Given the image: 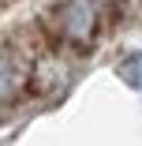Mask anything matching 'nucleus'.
I'll return each instance as SVG.
<instances>
[{
  "label": "nucleus",
  "mask_w": 142,
  "mask_h": 146,
  "mask_svg": "<svg viewBox=\"0 0 142 146\" xmlns=\"http://www.w3.org/2000/svg\"><path fill=\"white\" fill-rule=\"evenodd\" d=\"M26 82L34 86V94H56V90H64V82H67V64L56 52H41V56L30 60Z\"/></svg>",
  "instance_id": "nucleus-3"
},
{
  "label": "nucleus",
  "mask_w": 142,
  "mask_h": 146,
  "mask_svg": "<svg viewBox=\"0 0 142 146\" xmlns=\"http://www.w3.org/2000/svg\"><path fill=\"white\" fill-rule=\"evenodd\" d=\"M105 4H108V0H105Z\"/></svg>",
  "instance_id": "nucleus-5"
},
{
  "label": "nucleus",
  "mask_w": 142,
  "mask_h": 146,
  "mask_svg": "<svg viewBox=\"0 0 142 146\" xmlns=\"http://www.w3.org/2000/svg\"><path fill=\"white\" fill-rule=\"evenodd\" d=\"M26 75H30V60L22 56L15 41H4L0 45V105H11L22 94Z\"/></svg>",
  "instance_id": "nucleus-2"
},
{
  "label": "nucleus",
  "mask_w": 142,
  "mask_h": 146,
  "mask_svg": "<svg viewBox=\"0 0 142 146\" xmlns=\"http://www.w3.org/2000/svg\"><path fill=\"white\" fill-rule=\"evenodd\" d=\"M45 26L64 45L90 49L94 38H97V8H94V0H60V4L49 11Z\"/></svg>",
  "instance_id": "nucleus-1"
},
{
  "label": "nucleus",
  "mask_w": 142,
  "mask_h": 146,
  "mask_svg": "<svg viewBox=\"0 0 142 146\" xmlns=\"http://www.w3.org/2000/svg\"><path fill=\"white\" fill-rule=\"evenodd\" d=\"M116 75L131 86V90H142V49L124 56V60H120V68H116Z\"/></svg>",
  "instance_id": "nucleus-4"
}]
</instances>
